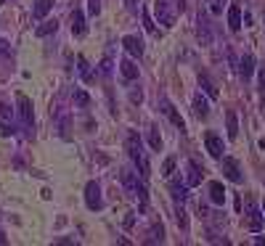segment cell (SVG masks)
<instances>
[{"label": "cell", "instance_id": "cell-21", "mask_svg": "<svg viewBox=\"0 0 265 246\" xmlns=\"http://www.w3.org/2000/svg\"><path fill=\"white\" fill-rule=\"evenodd\" d=\"M194 114H196L199 119H204L207 114H210V106H207V101H204L202 96H194Z\"/></svg>", "mask_w": 265, "mask_h": 246}, {"label": "cell", "instance_id": "cell-20", "mask_svg": "<svg viewBox=\"0 0 265 246\" xmlns=\"http://www.w3.org/2000/svg\"><path fill=\"white\" fill-rule=\"evenodd\" d=\"M170 191H173L175 201H186V198H188V183H173V185H170Z\"/></svg>", "mask_w": 265, "mask_h": 246}, {"label": "cell", "instance_id": "cell-17", "mask_svg": "<svg viewBox=\"0 0 265 246\" xmlns=\"http://www.w3.org/2000/svg\"><path fill=\"white\" fill-rule=\"evenodd\" d=\"M210 201L212 204H225V191H223V185L220 183H210Z\"/></svg>", "mask_w": 265, "mask_h": 246}, {"label": "cell", "instance_id": "cell-7", "mask_svg": "<svg viewBox=\"0 0 265 246\" xmlns=\"http://www.w3.org/2000/svg\"><path fill=\"white\" fill-rule=\"evenodd\" d=\"M247 228L252 233H260L262 230V212L254 204H247Z\"/></svg>", "mask_w": 265, "mask_h": 246}, {"label": "cell", "instance_id": "cell-22", "mask_svg": "<svg viewBox=\"0 0 265 246\" xmlns=\"http://www.w3.org/2000/svg\"><path fill=\"white\" fill-rule=\"evenodd\" d=\"M225 127H228V138H231V140L239 135V122H236V111H228V114H225Z\"/></svg>", "mask_w": 265, "mask_h": 246}, {"label": "cell", "instance_id": "cell-19", "mask_svg": "<svg viewBox=\"0 0 265 246\" xmlns=\"http://www.w3.org/2000/svg\"><path fill=\"white\" fill-rule=\"evenodd\" d=\"M199 85H202V90H204L212 101L217 98V88H215V82H212L210 77H207V74H199Z\"/></svg>", "mask_w": 265, "mask_h": 246}, {"label": "cell", "instance_id": "cell-6", "mask_svg": "<svg viewBox=\"0 0 265 246\" xmlns=\"http://www.w3.org/2000/svg\"><path fill=\"white\" fill-rule=\"evenodd\" d=\"M223 175L228 177L231 183H241V180H244V175H241V169H239V162H236V159H231V156L223 159Z\"/></svg>", "mask_w": 265, "mask_h": 246}, {"label": "cell", "instance_id": "cell-8", "mask_svg": "<svg viewBox=\"0 0 265 246\" xmlns=\"http://www.w3.org/2000/svg\"><path fill=\"white\" fill-rule=\"evenodd\" d=\"M204 146H207V151H210V156L223 159V140L217 138L215 132H207V135H204Z\"/></svg>", "mask_w": 265, "mask_h": 246}, {"label": "cell", "instance_id": "cell-32", "mask_svg": "<svg viewBox=\"0 0 265 246\" xmlns=\"http://www.w3.org/2000/svg\"><path fill=\"white\" fill-rule=\"evenodd\" d=\"M101 72L109 77V72H111V59H103V66H101Z\"/></svg>", "mask_w": 265, "mask_h": 246}, {"label": "cell", "instance_id": "cell-24", "mask_svg": "<svg viewBox=\"0 0 265 246\" xmlns=\"http://www.w3.org/2000/svg\"><path fill=\"white\" fill-rule=\"evenodd\" d=\"M149 143H151V148H154V151H159V148H162V138H159L157 127H151V132H149Z\"/></svg>", "mask_w": 265, "mask_h": 246}, {"label": "cell", "instance_id": "cell-1", "mask_svg": "<svg viewBox=\"0 0 265 246\" xmlns=\"http://www.w3.org/2000/svg\"><path fill=\"white\" fill-rule=\"evenodd\" d=\"M125 148H127L130 159H132V164L138 167V175L146 180V177L151 175V164H149V156H146V151H144V143H141L138 132H130V135L125 138Z\"/></svg>", "mask_w": 265, "mask_h": 246}, {"label": "cell", "instance_id": "cell-4", "mask_svg": "<svg viewBox=\"0 0 265 246\" xmlns=\"http://www.w3.org/2000/svg\"><path fill=\"white\" fill-rule=\"evenodd\" d=\"M154 14H157V22L162 24V27H175V16H178V11L175 8H170V0H157L154 3Z\"/></svg>", "mask_w": 265, "mask_h": 246}, {"label": "cell", "instance_id": "cell-3", "mask_svg": "<svg viewBox=\"0 0 265 246\" xmlns=\"http://www.w3.org/2000/svg\"><path fill=\"white\" fill-rule=\"evenodd\" d=\"M16 103H19V119H22V127L30 132L35 127V114H32V101L24 96V93H19L16 96Z\"/></svg>", "mask_w": 265, "mask_h": 246}, {"label": "cell", "instance_id": "cell-25", "mask_svg": "<svg viewBox=\"0 0 265 246\" xmlns=\"http://www.w3.org/2000/svg\"><path fill=\"white\" fill-rule=\"evenodd\" d=\"M207 6H210V11H212L215 16H220L223 8H225V0H207Z\"/></svg>", "mask_w": 265, "mask_h": 246}, {"label": "cell", "instance_id": "cell-23", "mask_svg": "<svg viewBox=\"0 0 265 246\" xmlns=\"http://www.w3.org/2000/svg\"><path fill=\"white\" fill-rule=\"evenodd\" d=\"M77 69H80V77H82L85 82H90V64H88V59H85V56H77Z\"/></svg>", "mask_w": 265, "mask_h": 246}, {"label": "cell", "instance_id": "cell-16", "mask_svg": "<svg viewBox=\"0 0 265 246\" xmlns=\"http://www.w3.org/2000/svg\"><path fill=\"white\" fill-rule=\"evenodd\" d=\"M51 8H53V0H37L35 8H32V16H35V19H45Z\"/></svg>", "mask_w": 265, "mask_h": 246}, {"label": "cell", "instance_id": "cell-27", "mask_svg": "<svg viewBox=\"0 0 265 246\" xmlns=\"http://www.w3.org/2000/svg\"><path fill=\"white\" fill-rule=\"evenodd\" d=\"M173 172H175V159H173V156H170V159H167V162L162 164V175H165V177H170V175H173Z\"/></svg>", "mask_w": 265, "mask_h": 246}, {"label": "cell", "instance_id": "cell-34", "mask_svg": "<svg viewBox=\"0 0 265 246\" xmlns=\"http://www.w3.org/2000/svg\"><path fill=\"white\" fill-rule=\"evenodd\" d=\"M262 212H265V204H262Z\"/></svg>", "mask_w": 265, "mask_h": 246}, {"label": "cell", "instance_id": "cell-10", "mask_svg": "<svg viewBox=\"0 0 265 246\" xmlns=\"http://www.w3.org/2000/svg\"><path fill=\"white\" fill-rule=\"evenodd\" d=\"M85 32H88V27H85V16H82L80 8H74V11H72V35L82 37Z\"/></svg>", "mask_w": 265, "mask_h": 246}, {"label": "cell", "instance_id": "cell-30", "mask_svg": "<svg viewBox=\"0 0 265 246\" xmlns=\"http://www.w3.org/2000/svg\"><path fill=\"white\" fill-rule=\"evenodd\" d=\"M178 225H181L183 230L188 228V220H186V212H183V209H178Z\"/></svg>", "mask_w": 265, "mask_h": 246}, {"label": "cell", "instance_id": "cell-13", "mask_svg": "<svg viewBox=\"0 0 265 246\" xmlns=\"http://www.w3.org/2000/svg\"><path fill=\"white\" fill-rule=\"evenodd\" d=\"M186 169H188V175H186V183L188 185H199V183H202V169H199L196 162H188Z\"/></svg>", "mask_w": 265, "mask_h": 246}, {"label": "cell", "instance_id": "cell-2", "mask_svg": "<svg viewBox=\"0 0 265 246\" xmlns=\"http://www.w3.org/2000/svg\"><path fill=\"white\" fill-rule=\"evenodd\" d=\"M144 180V177H141ZM138 180V175L136 172H130V169H125L122 172V185L127 188V193L132 196V198H138V204H141V209H146L149 206V193H146V185Z\"/></svg>", "mask_w": 265, "mask_h": 246}, {"label": "cell", "instance_id": "cell-28", "mask_svg": "<svg viewBox=\"0 0 265 246\" xmlns=\"http://www.w3.org/2000/svg\"><path fill=\"white\" fill-rule=\"evenodd\" d=\"M162 235H165L162 225H154V228H151V238H149V243H154V241H162Z\"/></svg>", "mask_w": 265, "mask_h": 246}, {"label": "cell", "instance_id": "cell-33", "mask_svg": "<svg viewBox=\"0 0 265 246\" xmlns=\"http://www.w3.org/2000/svg\"><path fill=\"white\" fill-rule=\"evenodd\" d=\"M125 3H127L130 11H136V8H138V0H125Z\"/></svg>", "mask_w": 265, "mask_h": 246}, {"label": "cell", "instance_id": "cell-9", "mask_svg": "<svg viewBox=\"0 0 265 246\" xmlns=\"http://www.w3.org/2000/svg\"><path fill=\"white\" fill-rule=\"evenodd\" d=\"M122 45H125V51H127L130 56H136V59H141V56H144V43H141V37H136V35L122 37Z\"/></svg>", "mask_w": 265, "mask_h": 246}, {"label": "cell", "instance_id": "cell-26", "mask_svg": "<svg viewBox=\"0 0 265 246\" xmlns=\"http://www.w3.org/2000/svg\"><path fill=\"white\" fill-rule=\"evenodd\" d=\"M74 103H77V106H88L90 103V96L85 90H74Z\"/></svg>", "mask_w": 265, "mask_h": 246}, {"label": "cell", "instance_id": "cell-5", "mask_svg": "<svg viewBox=\"0 0 265 246\" xmlns=\"http://www.w3.org/2000/svg\"><path fill=\"white\" fill-rule=\"evenodd\" d=\"M85 204H88V209H93V212H98L101 206H103V201H101V188H98L96 180H90L88 185H85Z\"/></svg>", "mask_w": 265, "mask_h": 246}, {"label": "cell", "instance_id": "cell-31", "mask_svg": "<svg viewBox=\"0 0 265 246\" xmlns=\"http://www.w3.org/2000/svg\"><path fill=\"white\" fill-rule=\"evenodd\" d=\"M144 24H146V30L151 32V35H157V27L151 24V19H149V14H144Z\"/></svg>", "mask_w": 265, "mask_h": 246}, {"label": "cell", "instance_id": "cell-12", "mask_svg": "<svg viewBox=\"0 0 265 246\" xmlns=\"http://www.w3.org/2000/svg\"><path fill=\"white\" fill-rule=\"evenodd\" d=\"M119 72H122V77H125L127 82H132L138 77V66L132 64L130 59H125V61H119Z\"/></svg>", "mask_w": 265, "mask_h": 246}, {"label": "cell", "instance_id": "cell-15", "mask_svg": "<svg viewBox=\"0 0 265 246\" xmlns=\"http://www.w3.org/2000/svg\"><path fill=\"white\" fill-rule=\"evenodd\" d=\"M228 27H231L233 32L241 30V8L239 6H231L228 8Z\"/></svg>", "mask_w": 265, "mask_h": 246}, {"label": "cell", "instance_id": "cell-18", "mask_svg": "<svg viewBox=\"0 0 265 246\" xmlns=\"http://www.w3.org/2000/svg\"><path fill=\"white\" fill-rule=\"evenodd\" d=\"M56 30H59V22H56V19H51V22H43L40 27H37L35 35H37V37H48V35H56Z\"/></svg>", "mask_w": 265, "mask_h": 246}, {"label": "cell", "instance_id": "cell-29", "mask_svg": "<svg viewBox=\"0 0 265 246\" xmlns=\"http://www.w3.org/2000/svg\"><path fill=\"white\" fill-rule=\"evenodd\" d=\"M98 11H101V0H88V14L98 16Z\"/></svg>", "mask_w": 265, "mask_h": 246}, {"label": "cell", "instance_id": "cell-11", "mask_svg": "<svg viewBox=\"0 0 265 246\" xmlns=\"http://www.w3.org/2000/svg\"><path fill=\"white\" fill-rule=\"evenodd\" d=\"M239 74L244 80H249L252 74H254V56H241V61H239Z\"/></svg>", "mask_w": 265, "mask_h": 246}, {"label": "cell", "instance_id": "cell-14", "mask_svg": "<svg viewBox=\"0 0 265 246\" xmlns=\"http://www.w3.org/2000/svg\"><path fill=\"white\" fill-rule=\"evenodd\" d=\"M162 106H165V114H167L170 119H173V125H175V127H181V130H186V122H183V117L175 111V106H173V103H170V101H165Z\"/></svg>", "mask_w": 265, "mask_h": 246}]
</instances>
